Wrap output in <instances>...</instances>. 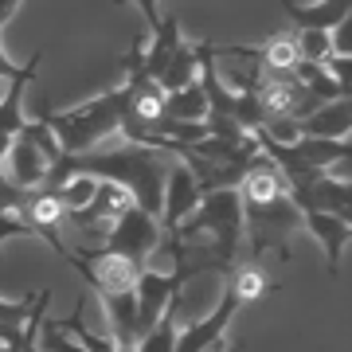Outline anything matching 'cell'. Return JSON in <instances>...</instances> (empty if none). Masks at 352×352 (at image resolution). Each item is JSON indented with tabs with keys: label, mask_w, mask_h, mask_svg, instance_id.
I'll use <instances>...</instances> for the list:
<instances>
[{
	"label": "cell",
	"mask_w": 352,
	"mask_h": 352,
	"mask_svg": "<svg viewBox=\"0 0 352 352\" xmlns=\"http://www.w3.org/2000/svg\"><path fill=\"white\" fill-rule=\"evenodd\" d=\"M164 118H168V122H188V126L208 122V98H204L200 78L188 82V87L168 90V94H164Z\"/></svg>",
	"instance_id": "4fadbf2b"
},
{
	"label": "cell",
	"mask_w": 352,
	"mask_h": 352,
	"mask_svg": "<svg viewBox=\"0 0 352 352\" xmlns=\"http://www.w3.org/2000/svg\"><path fill=\"white\" fill-rule=\"evenodd\" d=\"M227 289H231L243 305H251V302H258L263 294H270L274 286H270V278H266L254 263H235L231 274H227Z\"/></svg>",
	"instance_id": "e0dca14e"
},
{
	"label": "cell",
	"mask_w": 352,
	"mask_h": 352,
	"mask_svg": "<svg viewBox=\"0 0 352 352\" xmlns=\"http://www.w3.org/2000/svg\"><path fill=\"white\" fill-rule=\"evenodd\" d=\"M302 223V212L294 208L289 192L263 204H243V235L251 239V254L263 258L266 251L278 254V263H289V231Z\"/></svg>",
	"instance_id": "7a4b0ae2"
},
{
	"label": "cell",
	"mask_w": 352,
	"mask_h": 352,
	"mask_svg": "<svg viewBox=\"0 0 352 352\" xmlns=\"http://www.w3.org/2000/svg\"><path fill=\"white\" fill-rule=\"evenodd\" d=\"M204 352H227V349H223V340H219V344H212V349H204Z\"/></svg>",
	"instance_id": "44dd1931"
},
{
	"label": "cell",
	"mask_w": 352,
	"mask_h": 352,
	"mask_svg": "<svg viewBox=\"0 0 352 352\" xmlns=\"http://www.w3.org/2000/svg\"><path fill=\"white\" fill-rule=\"evenodd\" d=\"M282 8H286L289 24L298 28V32H305V28H317V32H333L337 24H344L349 20V8L352 0H314V4H289V0H282Z\"/></svg>",
	"instance_id": "7c38bea8"
},
{
	"label": "cell",
	"mask_w": 352,
	"mask_h": 352,
	"mask_svg": "<svg viewBox=\"0 0 352 352\" xmlns=\"http://www.w3.org/2000/svg\"><path fill=\"white\" fill-rule=\"evenodd\" d=\"M0 352H8V349H4V344H0Z\"/></svg>",
	"instance_id": "7402d4cb"
},
{
	"label": "cell",
	"mask_w": 352,
	"mask_h": 352,
	"mask_svg": "<svg viewBox=\"0 0 352 352\" xmlns=\"http://www.w3.org/2000/svg\"><path fill=\"white\" fill-rule=\"evenodd\" d=\"M302 223L309 227L314 239L325 247V266H329V274L337 278L344 247H349V239H352V223L349 219H337V215H325V212H302Z\"/></svg>",
	"instance_id": "30bf717a"
},
{
	"label": "cell",
	"mask_w": 352,
	"mask_h": 352,
	"mask_svg": "<svg viewBox=\"0 0 352 352\" xmlns=\"http://www.w3.org/2000/svg\"><path fill=\"white\" fill-rule=\"evenodd\" d=\"M16 71H20V67H16L12 59H8V55H4V47H0V78H12Z\"/></svg>",
	"instance_id": "ffe728a7"
},
{
	"label": "cell",
	"mask_w": 352,
	"mask_h": 352,
	"mask_svg": "<svg viewBox=\"0 0 352 352\" xmlns=\"http://www.w3.org/2000/svg\"><path fill=\"white\" fill-rule=\"evenodd\" d=\"M294 43H298V55L302 63H317L325 67L337 51H333V36L329 32H317V28H305V32H294Z\"/></svg>",
	"instance_id": "ac0fdd59"
},
{
	"label": "cell",
	"mask_w": 352,
	"mask_h": 352,
	"mask_svg": "<svg viewBox=\"0 0 352 352\" xmlns=\"http://www.w3.org/2000/svg\"><path fill=\"white\" fill-rule=\"evenodd\" d=\"M39 63H43V51H36V55L8 78V87H4V94H0V161H4L8 145L16 141L20 126H24V90H28V82L36 78Z\"/></svg>",
	"instance_id": "8992f818"
},
{
	"label": "cell",
	"mask_w": 352,
	"mask_h": 352,
	"mask_svg": "<svg viewBox=\"0 0 352 352\" xmlns=\"http://www.w3.org/2000/svg\"><path fill=\"white\" fill-rule=\"evenodd\" d=\"M39 122L55 133L59 149L71 153V157H82V153H94L106 138H113L122 129V118H126V90L113 87L98 98H90L87 106L78 110H67V113H55V110H39L36 113Z\"/></svg>",
	"instance_id": "6da1fadb"
},
{
	"label": "cell",
	"mask_w": 352,
	"mask_h": 352,
	"mask_svg": "<svg viewBox=\"0 0 352 352\" xmlns=\"http://www.w3.org/2000/svg\"><path fill=\"white\" fill-rule=\"evenodd\" d=\"M352 129V98H337V102H325L317 106L314 113H305L298 122V133L302 138H333V141H344Z\"/></svg>",
	"instance_id": "8fae6325"
},
{
	"label": "cell",
	"mask_w": 352,
	"mask_h": 352,
	"mask_svg": "<svg viewBox=\"0 0 352 352\" xmlns=\"http://www.w3.org/2000/svg\"><path fill=\"white\" fill-rule=\"evenodd\" d=\"M239 309H243V302L223 286V298L215 302L212 314L204 317V321H196V325H188L184 333H176V352H204V349H212V344H219Z\"/></svg>",
	"instance_id": "52a82bcc"
},
{
	"label": "cell",
	"mask_w": 352,
	"mask_h": 352,
	"mask_svg": "<svg viewBox=\"0 0 352 352\" xmlns=\"http://www.w3.org/2000/svg\"><path fill=\"white\" fill-rule=\"evenodd\" d=\"M176 314H180V298L168 302V309L157 317V325L141 333L133 352H176V333H180V329H176Z\"/></svg>",
	"instance_id": "2e32d148"
},
{
	"label": "cell",
	"mask_w": 352,
	"mask_h": 352,
	"mask_svg": "<svg viewBox=\"0 0 352 352\" xmlns=\"http://www.w3.org/2000/svg\"><path fill=\"white\" fill-rule=\"evenodd\" d=\"M251 59H258V67L266 71H294V67L302 63V55H298V43L289 32H278L263 43V47H251Z\"/></svg>",
	"instance_id": "9a60e30c"
},
{
	"label": "cell",
	"mask_w": 352,
	"mask_h": 352,
	"mask_svg": "<svg viewBox=\"0 0 352 352\" xmlns=\"http://www.w3.org/2000/svg\"><path fill=\"white\" fill-rule=\"evenodd\" d=\"M0 176L20 192H39L43 188V180H47V157L32 145L28 138L16 133V141L8 145L4 153V161H0Z\"/></svg>",
	"instance_id": "ba28073f"
},
{
	"label": "cell",
	"mask_w": 352,
	"mask_h": 352,
	"mask_svg": "<svg viewBox=\"0 0 352 352\" xmlns=\"http://www.w3.org/2000/svg\"><path fill=\"white\" fill-rule=\"evenodd\" d=\"M161 223H157V215L141 212V208H129L113 219L110 235L94 247V251H106V254H118V258H129V263L138 266H149V258L157 254L161 247Z\"/></svg>",
	"instance_id": "3957f363"
},
{
	"label": "cell",
	"mask_w": 352,
	"mask_h": 352,
	"mask_svg": "<svg viewBox=\"0 0 352 352\" xmlns=\"http://www.w3.org/2000/svg\"><path fill=\"white\" fill-rule=\"evenodd\" d=\"M200 184H196V176L188 173V164H168V176H164V192H161V215H157V223H161V235H176V227L184 223L192 212H196V204H200Z\"/></svg>",
	"instance_id": "277c9868"
},
{
	"label": "cell",
	"mask_w": 352,
	"mask_h": 352,
	"mask_svg": "<svg viewBox=\"0 0 352 352\" xmlns=\"http://www.w3.org/2000/svg\"><path fill=\"white\" fill-rule=\"evenodd\" d=\"M20 235H32V227H28L16 212H0V247H4L8 239H20ZM36 302H39V289H32V294H24V298H16V302L0 298V344H8V340L24 329V321L32 317Z\"/></svg>",
	"instance_id": "5b68a950"
},
{
	"label": "cell",
	"mask_w": 352,
	"mask_h": 352,
	"mask_svg": "<svg viewBox=\"0 0 352 352\" xmlns=\"http://www.w3.org/2000/svg\"><path fill=\"white\" fill-rule=\"evenodd\" d=\"M129 4H133L141 16H145V24H149V28L161 24V0H129Z\"/></svg>",
	"instance_id": "d6986e66"
},
{
	"label": "cell",
	"mask_w": 352,
	"mask_h": 352,
	"mask_svg": "<svg viewBox=\"0 0 352 352\" xmlns=\"http://www.w3.org/2000/svg\"><path fill=\"white\" fill-rule=\"evenodd\" d=\"M196 75H200V47L188 43V39H180V47L173 51V59H168V67L161 71L157 82L168 94V90H180V87H188V82H196Z\"/></svg>",
	"instance_id": "5bb4252c"
},
{
	"label": "cell",
	"mask_w": 352,
	"mask_h": 352,
	"mask_svg": "<svg viewBox=\"0 0 352 352\" xmlns=\"http://www.w3.org/2000/svg\"><path fill=\"white\" fill-rule=\"evenodd\" d=\"M176 47H180V24H176V16H161V24L153 28V43L145 51L133 47L126 59L133 67H141L149 78H161V71L168 67V59H173Z\"/></svg>",
	"instance_id": "9c48e42d"
}]
</instances>
